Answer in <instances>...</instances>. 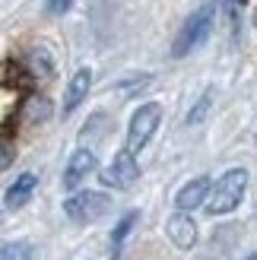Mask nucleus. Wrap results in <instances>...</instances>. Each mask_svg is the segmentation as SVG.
<instances>
[{
  "label": "nucleus",
  "instance_id": "1",
  "mask_svg": "<svg viewBox=\"0 0 257 260\" xmlns=\"http://www.w3.org/2000/svg\"><path fill=\"white\" fill-rule=\"evenodd\" d=\"M245 190H248V172H245V168H229V172L210 187L207 213H210V216H226V213H232L235 206L245 200Z\"/></svg>",
  "mask_w": 257,
  "mask_h": 260
},
{
  "label": "nucleus",
  "instance_id": "2",
  "mask_svg": "<svg viewBox=\"0 0 257 260\" xmlns=\"http://www.w3.org/2000/svg\"><path fill=\"white\" fill-rule=\"evenodd\" d=\"M213 16H216V4H203L197 13H190V19L181 25V32H178L175 45H172V54L175 57H187L190 51H197L210 38Z\"/></svg>",
  "mask_w": 257,
  "mask_h": 260
},
{
  "label": "nucleus",
  "instance_id": "3",
  "mask_svg": "<svg viewBox=\"0 0 257 260\" xmlns=\"http://www.w3.org/2000/svg\"><path fill=\"white\" fill-rule=\"evenodd\" d=\"M159 121H162V108L156 102H146L140 105L131 118V127H127V149L131 152H140L152 140V134L159 130Z\"/></svg>",
  "mask_w": 257,
  "mask_h": 260
},
{
  "label": "nucleus",
  "instance_id": "4",
  "mask_svg": "<svg viewBox=\"0 0 257 260\" xmlns=\"http://www.w3.org/2000/svg\"><path fill=\"white\" fill-rule=\"evenodd\" d=\"M111 200L99 190H76L73 197L63 200V213H67L73 222H95L108 213Z\"/></svg>",
  "mask_w": 257,
  "mask_h": 260
},
{
  "label": "nucleus",
  "instance_id": "5",
  "mask_svg": "<svg viewBox=\"0 0 257 260\" xmlns=\"http://www.w3.org/2000/svg\"><path fill=\"white\" fill-rule=\"evenodd\" d=\"M99 178H102V184H105V187H114V190L134 187L137 178H140V165H137V159H134V152L124 146L105 168H102Z\"/></svg>",
  "mask_w": 257,
  "mask_h": 260
},
{
  "label": "nucleus",
  "instance_id": "6",
  "mask_svg": "<svg viewBox=\"0 0 257 260\" xmlns=\"http://www.w3.org/2000/svg\"><path fill=\"white\" fill-rule=\"evenodd\" d=\"M95 165H99V159H95L92 149H76V152L70 155V162H67V172H63V187H67V190H76L89 175L95 172Z\"/></svg>",
  "mask_w": 257,
  "mask_h": 260
},
{
  "label": "nucleus",
  "instance_id": "7",
  "mask_svg": "<svg viewBox=\"0 0 257 260\" xmlns=\"http://www.w3.org/2000/svg\"><path fill=\"white\" fill-rule=\"evenodd\" d=\"M165 232H169V238L175 241V248H181V251H190L197 244V222L187 216V210H178L175 216H169Z\"/></svg>",
  "mask_w": 257,
  "mask_h": 260
},
{
  "label": "nucleus",
  "instance_id": "8",
  "mask_svg": "<svg viewBox=\"0 0 257 260\" xmlns=\"http://www.w3.org/2000/svg\"><path fill=\"white\" fill-rule=\"evenodd\" d=\"M210 178H194V181H187V184L178 190V197H175V203H178V210H197V206H203L207 203V197H210Z\"/></svg>",
  "mask_w": 257,
  "mask_h": 260
},
{
  "label": "nucleus",
  "instance_id": "9",
  "mask_svg": "<svg viewBox=\"0 0 257 260\" xmlns=\"http://www.w3.org/2000/svg\"><path fill=\"white\" fill-rule=\"evenodd\" d=\"M89 86H92V70L89 67H80L73 73V80L67 83V95H63V114H70L80 108V102L89 95Z\"/></svg>",
  "mask_w": 257,
  "mask_h": 260
},
{
  "label": "nucleus",
  "instance_id": "10",
  "mask_svg": "<svg viewBox=\"0 0 257 260\" xmlns=\"http://www.w3.org/2000/svg\"><path fill=\"white\" fill-rule=\"evenodd\" d=\"M35 187H38V178L32 175V172H22L13 184L7 187V197H4V203L10 206V210H19V206H25L32 200V193H35Z\"/></svg>",
  "mask_w": 257,
  "mask_h": 260
},
{
  "label": "nucleus",
  "instance_id": "11",
  "mask_svg": "<svg viewBox=\"0 0 257 260\" xmlns=\"http://www.w3.org/2000/svg\"><path fill=\"white\" fill-rule=\"evenodd\" d=\"M48 118H51V102L45 95H32L25 102V108H22V121L25 124H45Z\"/></svg>",
  "mask_w": 257,
  "mask_h": 260
},
{
  "label": "nucleus",
  "instance_id": "12",
  "mask_svg": "<svg viewBox=\"0 0 257 260\" xmlns=\"http://www.w3.org/2000/svg\"><path fill=\"white\" fill-rule=\"evenodd\" d=\"M137 216L140 213H127L118 225H114V235H111V260H121V248H124V238L131 235V229L137 222Z\"/></svg>",
  "mask_w": 257,
  "mask_h": 260
},
{
  "label": "nucleus",
  "instance_id": "13",
  "mask_svg": "<svg viewBox=\"0 0 257 260\" xmlns=\"http://www.w3.org/2000/svg\"><path fill=\"white\" fill-rule=\"evenodd\" d=\"M25 60H29V63H25V67H29V73H32V76H42V80H48V76H51V70H54V67H51V57L45 54L42 48H38V51H32V54L25 57Z\"/></svg>",
  "mask_w": 257,
  "mask_h": 260
},
{
  "label": "nucleus",
  "instance_id": "14",
  "mask_svg": "<svg viewBox=\"0 0 257 260\" xmlns=\"http://www.w3.org/2000/svg\"><path fill=\"white\" fill-rule=\"evenodd\" d=\"M0 260H32V244L29 241L0 244Z\"/></svg>",
  "mask_w": 257,
  "mask_h": 260
},
{
  "label": "nucleus",
  "instance_id": "15",
  "mask_svg": "<svg viewBox=\"0 0 257 260\" xmlns=\"http://www.w3.org/2000/svg\"><path fill=\"white\" fill-rule=\"evenodd\" d=\"M210 105H213V89H207V92L200 95V102L194 108H190V114H187V124H200L203 118H207V111H210Z\"/></svg>",
  "mask_w": 257,
  "mask_h": 260
},
{
  "label": "nucleus",
  "instance_id": "16",
  "mask_svg": "<svg viewBox=\"0 0 257 260\" xmlns=\"http://www.w3.org/2000/svg\"><path fill=\"white\" fill-rule=\"evenodd\" d=\"M13 159H16V149H13V143L7 137H0V175L7 172V168L13 165Z\"/></svg>",
  "mask_w": 257,
  "mask_h": 260
},
{
  "label": "nucleus",
  "instance_id": "17",
  "mask_svg": "<svg viewBox=\"0 0 257 260\" xmlns=\"http://www.w3.org/2000/svg\"><path fill=\"white\" fill-rule=\"evenodd\" d=\"M70 4L73 0H48V13L51 16H63V13L70 10Z\"/></svg>",
  "mask_w": 257,
  "mask_h": 260
},
{
  "label": "nucleus",
  "instance_id": "18",
  "mask_svg": "<svg viewBox=\"0 0 257 260\" xmlns=\"http://www.w3.org/2000/svg\"><path fill=\"white\" fill-rule=\"evenodd\" d=\"M251 260H257V254H254V257H251Z\"/></svg>",
  "mask_w": 257,
  "mask_h": 260
},
{
  "label": "nucleus",
  "instance_id": "19",
  "mask_svg": "<svg viewBox=\"0 0 257 260\" xmlns=\"http://www.w3.org/2000/svg\"><path fill=\"white\" fill-rule=\"evenodd\" d=\"M254 22H257V16H254Z\"/></svg>",
  "mask_w": 257,
  "mask_h": 260
}]
</instances>
